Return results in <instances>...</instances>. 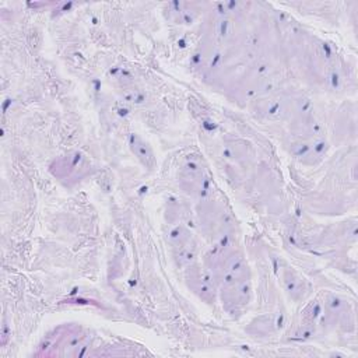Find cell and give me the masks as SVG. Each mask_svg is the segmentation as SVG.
<instances>
[{"instance_id": "1", "label": "cell", "mask_w": 358, "mask_h": 358, "mask_svg": "<svg viewBox=\"0 0 358 358\" xmlns=\"http://www.w3.org/2000/svg\"><path fill=\"white\" fill-rule=\"evenodd\" d=\"M201 263L215 281L224 310L235 319L242 316L252 301V278L238 241L210 246Z\"/></svg>"}, {"instance_id": "2", "label": "cell", "mask_w": 358, "mask_h": 358, "mask_svg": "<svg viewBox=\"0 0 358 358\" xmlns=\"http://www.w3.org/2000/svg\"><path fill=\"white\" fill-rule=\"evenodd\" d=\"M194 228L197 234L210 245H220L236 241V222L227 203L215 193L207 199L196 201Z\"/></svg>"}, {"instance_id": "3", "label": "cell", "mask_w": 358, "mask_h": 358, "mask_svg": "<svg viewBox=\"0 0 358 358\" xmlns=\"http://www.w3.org/2000/svg\"><path fill=\"white\" fill-rule=\"evenodd\" d=\"M176 179L180 190L194 201L207 199L215 193L208 168L199 157H186L178 168Z\"/></svg>"}, {"instance_id": "4", "label": "cell", "mask_w": 358, "mask_h": 358, "mask_svg": "<svg viewBox=\"0 0 358 358\" xmlns=\"http://www.w3.org/2000/svg\"><path fill=\"white\" fill-rule=\"evenodd\" d=\"M166 224L169 225L168 243L176 266L185 268L186 266L197 262L200 246L197 234L194 232V225L180 221Z\"/></svg>"}, {"instance_id": "5", "label": "cell", "mask_w": 358, "mask_h": 358, "mask_svg": "<svg viewBox=\"0 0 358 358\" xmlns=\"http://www.w3.org/2000/svg\"><path fill=\"white\" fill-rule=\"evenodd\" d=\"M183 278L186 287L194 294L200 301L214 305L218 299V289L214 278L203 263L194 262L183 268Z\"/></svg>"}, {"instance_id": "6", "label": "cell", "mask_w": 358, "mask_h": 358, "mask_svg": "<svg viewBox=\"0 0 358 358\" xmlns=\"http://www.w3.org/2000/svg\"><path fill=\"white\" fill-rule=\"evenodd\" d=\"M130 147H131L133 152L137 155V158L143 161L144 165H148V166H150V165L154 162V155H152L151 148H150L148 144L144 143L137 134H133V136H131Z\"/></svg>"}]
</instances>
